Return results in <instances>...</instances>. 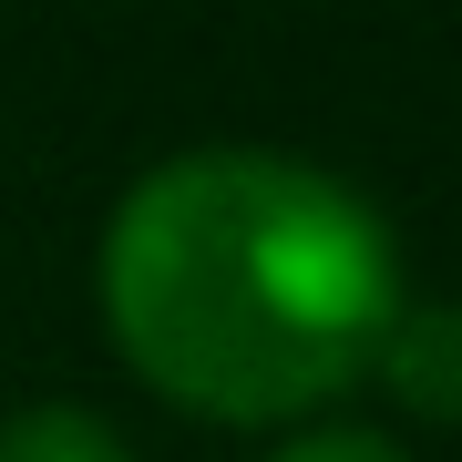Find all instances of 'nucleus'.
I'll list each match as a JSON object with an SVG mask.
<instances>
[{"instance_id": "20e7f679", "label": "nucleus", "mask_w": 462, "mask_h": 462, "mask_svg": "<svg viewBox=\"0 0 462 462\" xmlns=\"http://www.w3.org/2000/svg\"><path fill=\"white\" fill-rule=\"evenodd\" d=\"M278 462H401L391 431H360V421H329V431H298Z\"/></svg>"}, {"instance_id": "f257e3e1", "label": "nucleus", "mask_w": 462, "mask_h": 462, "mask_svg": "<svg viewBox=\"0 0 462 462\" xmlns=\"http://www.w3.org/2000/svg\"><path fill=\"white\" fill-rule=\"evenodd\" d=\"M401 309V247L370 196L267 144L165 154L103 226V329L196 421L339 401L380 370Z\"/></svg>"}, {"instance_id": "7ed1b4c3", "label": "nucleus", "mask_w": 462, "mask_h": 462, "mask_svg": "<svg viewBox=\"0 0 462 462\" xmlns=\"http://www.w3.org/2000/svg\"><path fill=\"white\" fill-rule=\"evenodd\" d=\"M0 462H134L124 431L83 411V401H32V411L0 421Z\"/></svg>"}, {"instance_id": "f03ea898", "label": "nucleus", "mask_w": 462, "mask_h": 462, "mask_svg": "<svg viewBox=\"0 0 462 462\" xmlns=\"http://www.w3.org/2000/svg\"><path fill=\"white\" fill-rule=\"evenodd\" d=\"M380 380H391L401 411L421 421H462V309L431 298V309H401L391 339H380Z\"/></svg>"}]
</instances>
